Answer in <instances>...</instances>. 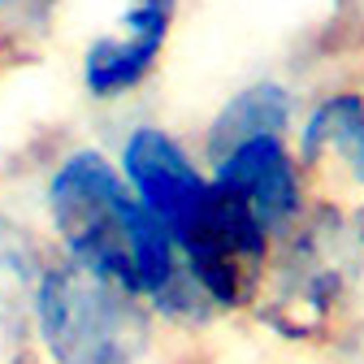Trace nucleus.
Segmentation results:
<instances>
[{
	"label": "nucleus",
	"mask_w": 364,
	"mask_h": 364,
	"mask_svg": "<svg viewBox=\"0 0 364 364\" xmlns=\"http://www.w3.org/2000/svg\"><path fill=\"white\" fill-rule=\"evenodd\" d=\"M291 126H295V91L287 82H278V78L247 82L208 122V130H204V156H208V165H217L225 152H235L239 144L287 139Z\"/></svg>",
	"instance_id": "obj_10"
},
{
	"label": "nucleus",
	"mask_w": 364,
	"mask_h": 364,
	"mask_svg": "<svg viewBox=\"0 0 364 364\" xmlns=\"http://www.w3.org/2000/svg\"><path fill=\"white\" fill-rule=\"evenodd\" d=\"M299 173L316 200H364V91L338 87L316 100L299 122Z\"/></svg>",
	"instance_id": "obj_7"
},
{
	"label": "nucleus",
	"mask_w": 364,
	"mask_h": 364,
	"mask_svg": "<svg viewBox=\"0 0 364 364\" xmlns=\"http://www.w3.org/2000/svg\"><path fill=\"white\" fill-rule=\"evenodd\" d=\"M208 182L221 191L239 196L252 217L264 225V235L278 243L287 239L299 217L308 213V182L299 173L295 152L287 148V139H252L239 144L235 152H225L217 165H208Z\"/></svg>",
	"instance_id": "obj_8"
},
{
	"label": "nucleus",
	"mask_w": 364,
	"mask_h": 364,
	"mask_svg": "<svg viewBox=\"0 0 364 364\" xmlns=\"http://www.w3.org/2000/svg\"><path fill=\"white\" fill-rule=\"evenodd\" d=\"M18 57H22V35L0 18V74H5L9 65H18Z\"/></svg>",
	"instance_id": "obj_12"
},
{
	"label": "nucleus",
	"mask_w": 364,
	"mask_h": 364,
	"mask_svg": "<svg viewBox=\"0 0 364 364\" xmlns=\"http://www.w3.org/2000/svg\"><path fill=\"white\" fill-rule=\"evenodd\" d=\"M178 252L187 264L191 282L204 291V299L221 312H243L256 304L264 269L273 256V239L252 217V208L208 182V191L191 221L178 230Z\"/></svg>",
	"instance_id": "obj_4"
},
{
	"label": "nucleus",
	"mask_w": 364,
	"mask_h": 364,
	"mask_svg": "<svg viewBox=\"0 0 364 364\" xmlns=\"http://www.w3.org/2000/svg\"><path fill=\"white\" fill-rule=\"evenodd\" d=\"M53 260V239H43L26 217L0 208V355L5 364H39L31 338V308Z\"/></svg>",
	"instance_id": "obj_9"
},
{
	"label": "nucleus",
	"mask_w": 364,
	"mask_h": 364,
	"mask_svg": "<svg viewBox=\"0 0 364 364\" xmlns=\"http://www.w3.org/2000/svg\"><path fill=\"white\" fill-rule=\"evenodd\" d=\"M351 230H355V243H360V256H364V200H360L355 213H351Z\"/></svg>",
	"instance_id": "obj_13"
},
{
	"label": "nucleus",
	"mask_w": 364,
	"mask_h": 364,
	"mask_svg": "<svg viewBox=\"0 0 364 364\" xmlns=\"http://www.w3.org/2000/svg\"><path fill=\"white\" fill-rule=\"evenodd\" d=\"M117 169L126 178L130 196L139 200V208L152 213L173 239L191 221V213L200 208L208 191V169H200V161L187 152V144L178 134L152 122L134 126L122 139Z\"/></svg>",
	"instance_id": "obj_6"
},
{
	"label": "nucleus",
	"mask_w": 364,
	"mask_h": 364,
	"mask_svg": "<svg viewBox=\"0 0 364 364\" xmlns=\"http://www.w3.org/2000/svg\"><path fill=\"white\" fill-rule=\"evenodd\" d=\"M139 200L130 196L113 156L70 148L43 178V225L57 256L100 273L134 295V230Z\"/></svg>",
	"instance_id": "obj_3"
},
{
	"label": "nucleus",
	"mask_w": 364,
	"mask_h": 364,
	"mask_svg": "<svg viewBox=\"0 0 364 364\" xmlns=\"http://www.w3.org/2000/svg\"><path fill=\"white\" fill-rule=\"evenodd\" d=\"M360 282V243L351 213L312 200L299 225L273 243L256 316L287 343H326Z\"/></svg>",
	"instance_id": "obj_1"
},
{
	"label": "nucleus",
	"mask_w": 364,
	"mask_h": 364,
	"mask_svg": "<svg viewBox=\"0 0 364 364\" xmlns=\"http://www.w3.org/2000/svg\"><path fill=\"white\" fill-rule=\"evenodd\" d=\"M31 338L39 364H148L156 316L126 287L57 256L35 291Z\"/></svg>",
	"instance_id": "obj_2"
},
{
	"label": "nucleus",
	"mask_w": 364,
	"mask_h": 364,
	"mask_svg": "<svg viewBox=\"0 0 364 364\" xmlns=\"http://www.w3.org/2000/svg\"><path fill=\"white\" fill-rule=\"evenodd\" d=\"M53 5L57 0H0V18H5L18 35H31V31H39L48 22Z\"/></svg>",
	"instance_id": "obj_11"
},
{
	"label": "nucleus",
	"mask_w": 364,
	"mask_h": 364,
	"mask_svg": "<svg viewBox=\"0 0 364 364\" xmlns=\"http://www.w3.org/2000/svg\"><path fill=\"white\" fill-rule=\"evenodd\" d=\"M178 9H182V0H126L117 14V26H109L82 48L78 82L87 91V100L117 105L134 96L156 74L169 48Z\"/></svg>",
	"instance_id": "obj_5"
}]
</instances>
